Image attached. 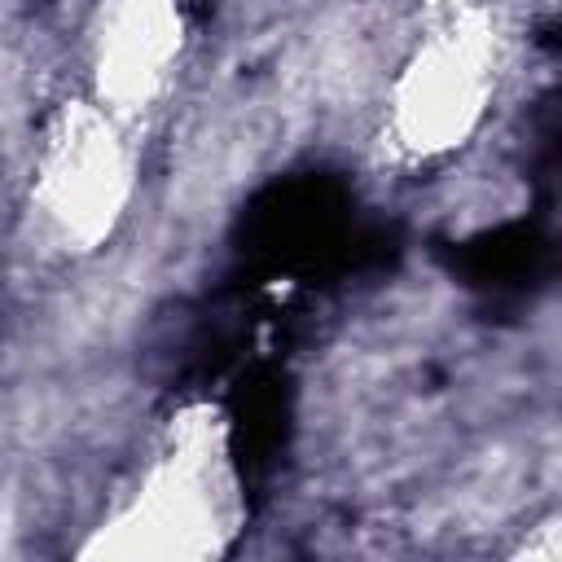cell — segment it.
<instances>
[{"instance_id": "obj_1", "label": "cell", "mask_w": 562, "mask_h": 562, "mask_svg": "<svg viewBox=\"0 0 562 562\" xmlns=\"http://www.w3.org/2000/svg\"><path fill=\"white\" fill-rule=\"evenodd\" d=\"M241 527L228 426L211 404L176 413L154 443L132 496L101 518L88 558H215Z\"/></svg>"}, {"instance_id": "obj_2", "label": "cell", "mask_w": 562, "mask_h": 562, "mask_svg": "<svg viewBox=\"0 0 562 562\" xmlns=\"http://www.w3.org/2000/svg\"><path fill=\"white\" fill-rule=\"evenodd\" d=\"M496 88V31L479 0H426V35L391 83V140L413 158L465 145Z\"/></svg>"}, {"instance_id": "obj_3", "label": "cell", "mask_w": 562, "mask_h": 562, "mask_svg": "<svg viewBox=\"0 0 562 562\" xmlns=\"http://www.w3.org/2000/svg\"><path fill=\"white\" fill-rule=\"evenodd\" d=\"M136 189L127 132L92 97L57 105L35 154L31 202L66 250H97L114 237Z\"/></svg>"}, {"instance_id": "obj_4", "label": "cell", "mask_w": 562, "mask_h": 562, "mask_svg": "<svg viewBox=\"0 0 562 562\" xmlns=\"http://www.w3.org/2000/svg\"><path fill=\"white\" fill-rule=\"evenodd\" d=\"M184 48L176 0H101L88 35L92 101L123 127L154 110Z\"/></svg>"}]
</instances>
